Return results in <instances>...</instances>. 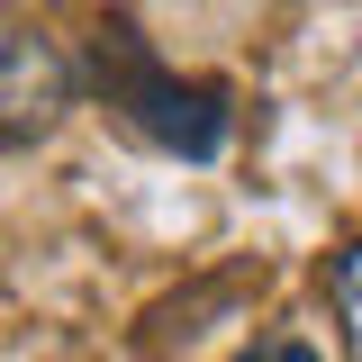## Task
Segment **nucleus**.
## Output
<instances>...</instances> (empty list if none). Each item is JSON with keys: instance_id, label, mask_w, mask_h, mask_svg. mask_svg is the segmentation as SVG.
<instances>
[{"instance_id": "obj_1", "label": "nucleus", "mask_w": 362, "mask_h": 362, "mask_svg": "<svg viewBox=\"0 0 362 362\" xmlns=\"http://www.w3.org/2000/svg\"><path fill=\"white\" fill-rule=\"evenodd\" d=\"M90 73H100L109 109H118L145 145H163V154H181V163H209V154L226 145V90L163 73L154 45L136 37L127 18H100V37H90Z\"/></svg>"}, {"instance_id": "obj_2", "label": "nucleus", "mask_w": 362, "mask_h": 362, "mask_svg": "<svg viewBox=\"0 0 362 362\" xmlns=\"http://www.w3.org/2000/svg\"><path fill=\"white\" fill-rule=\"evenodd\" d=\"M64 109H73V64H64V45L0 18V154L54 136Z\"/></svg>"}, {"instance_id": "obj_3", "label": "nucleus", "mask_w": 362, "mask_h": 362, "mask_svg": "<svg viewBox=\"0 0 362 362\" xmlns=\"http://www.w3.org/2000/svg\"><path fill=\"white\" fill-rule=\"evenodd\" d=\"M326 308H335V344H344V362H362V235L326 263Z\"/></svg>"}, {"instance_id": "obj_4", "label": "nucleus", "mask_w": 362, "mask_h": 362, "mask_svg": "<svg viewBox=\"0 0 362 362\" xmlns=\"http://www.w3.org/2000/svg\"><path fill=\"white\" fill-rule=\"evenodd\" d=\"M245 362H317V354H308V344H290V335H272V344H254Z\"/></svg>"}]
</instances>
